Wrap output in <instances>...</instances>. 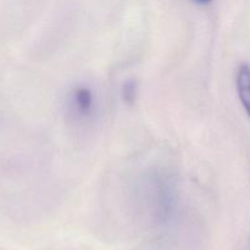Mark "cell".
Wrapping results in <instances>:
<instances>
[{"label": "cell", "mask_w": 250, "mask_h": 250, "mask_svg": "<svg viewBox=\"0 0 250 250\" xmlns=\"http://www.w3.org/2000/svg\"><path fill=\"white\" fill-rule=\"evenodd\" d=\"M237 90L242 105L250 117V66L242 63L237 72Z\"/></svg>", "instance_id": "1"}, {"label": "cell", "mask_w": 250, "mask_h": 250, "mask_svg": "<svg viewBox=\"0 0 250 250\" xmlns=\"http://www.w3.org/2000/svg\"><path fill=\"white\" fill-rule=\"evenodd\" d=\"M73 105L80 114H89L93 107L92 90L87 87H78L73 93Z\"/></svg>", "instance_id": "2"}, {"label": "cell", "mask_w": 250, "mask_h": 250, "mask_svg": "<svg viewBox=\"0 0 250 250\" xmlns=\"http://www.w3.org/2000/svg\"><path fill=\"white\" fill-rule=\"evenodd\" d=\"M137 94V84L133 80L127 81L126 83L122 87V97H124V100L128 104H132L136 99Z\"/></svg>", "instance_id": "3"}, {"label": "cell", "mask_w": 250, "mask_h": 250, "mask_svg": "<svg viewBox=\"0 0 250 250\" xmlns=\"http://www.w3.org/2000/svg\"><path fill=\"white\" fill-rule=\"evenodd\" d=\"M195 2H198V4H202V5H205V4H209L211 0H194Z\"/></svg>", "instance_id": "4"}]
</instances>
